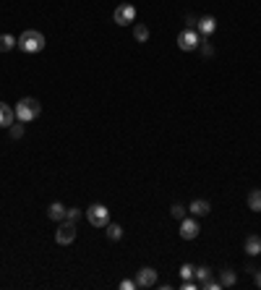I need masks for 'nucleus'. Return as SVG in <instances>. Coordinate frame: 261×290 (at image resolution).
I'll return each mask as SVG.
<instances>
[{"instance_id":"1","label":"nucleus","mask_w":261,"mask_h":290,"mask_svg":"<svg viewBox=\"0 0 261 290\" xmlns=\"http://www.w3.org/2000/svg\"><path fill=\"white\" fill-rule=\"evenodd\" d=\"M44 44H47V39H44V34L37 32V29H26V32L19 37V47H21L24 53H29V55L42 53Z\"/></svg>"},{"instance_id":"2","label":"nucleus","mask_w":261,"mask_h":290,"mask_svg":"<svg viewBox=\"0 0 261 290\" xmlns=\"http://www.w3.org/2000/svg\"><path fill=\"white\" fill-rule=\"evenodd\" d=\"M16 118L21 120V123H32L34 118H39V113H42V105L34 100V97H24V100H19L16 102Z\"/></svg>"},{"instance_id":"3","label":"nucleus","mask_w":261,"mask_h":290,"mask_svg":"<svg viewBox=\"0 0 261 290\" xmlns=\"http://www.w3.org/2000/svg\"><path fill=\"white\" fill-rule=\"evenodd\" d=\"M86 220L94 227H107V222H110V209H107L105 204H91L86 209Z\"/></svg>"},{"instance_id":"4","label":"nucleus","mask_w":261,"mask_h":290,"mask_svg":"<svg viewBox=\"0 0 261 290\" xmlns=\"http://www.w3.org/2000/svg\"><path fill=\"white\" fill-rule=\"evenodd\" d=\"M198 44H201V34H198L196 29H183V32L178 34V47H180L183 53L198 50Z\"/></svg>"},{"instance_id":"5","label":"nucleus","mask_w":261,"mask_h":290,"mask_svg":"<svg viewBox=\"0 0 261 290\" xmlns=\"http://www.w3.org/2000/svg\"><path fill=\"white\" fill-rule=\"evenodd\" d=\"M133 19H136V8H133L131 3H120V6L115 8V13H113V21H115L118 26H131Z\"/></svg>"},{"instance_id":"6","label":"nucleus","mask_w":261,"mask_h":290,"mask_svg":"<svg viewBox=\"0 0 261 290\" xmlns=\"http://www.w3.org/2000/svg\"><path fill=\"white\" fill-rule=\"evenodd\" d=\"M55 240L60 243V246H68V243H73V240H76V222L63 220V225H60L58 233H55Z\"/></svg>"},{"instance_id":"7","label":"nucleus","mask_w":261,"mask_h":290,"mask_svg":"<svg viewBox=\"0 0 261 290\" xmlns=\"http://www.w3.org/2000/svg\"><path fill=\"white\" fill-rule=\"evenodd\" d=\"M136 285H139V287H154L157 285V269L141 267L139 272H136Z\"/></svg>"},{"instance_id":"8","label":"nucleus","mask_w":261,"mask_h":290,"mask_svg":"<svg viewBox=\"0 0 261 290\" xmlns=\"http://www.w3.org/2000/svg\"><path fill=\"white\" fill-rule=\"evenodd\" d=\"M198 233H201V227H198V222L193 217H183L180 220V238L183 240H193Z\"/></svg>"},{"instance_id":"9","label":"nucleus","mask_w":261,"mask_h":290,"mask_svg":"<svg viewBox=\"0 0 261 290\" xmlns=\"http://www.w3.org/2000/svg\"><path fill=\"white\" fill-rule=\"evenodd\" d=\"M196 29H198V34L206 39L209 34H214V29H217V21H214V16H201V19H198V24H196Z\"/></svg>"},{"instance_id":"10","label":"nucleus","mask_w":261,"mask_h":290,"mask_svg":"<svg viewBox=\"0 0 261 290\" xmlns=\"http://www.w3.org/2000/svg\"><path fill=\"white\" fill-rule=\"evenodd\" d=\"M13 118H16V110L8 108L6 102H0V128H8L13 126Z\"/></svg>"},{"instance_id":"11","label":"nucleus","mask_w":261,"mask_h":290,"mask_svg":"<svg viewBox=\"0 0 261 290\" xmlns=\"http://www.w3.org/2000/svg\"><path fill=\"white\" fill-rule=\"evenodd\" d=\"M66 204H60V202H53L50 207H47V217L50 220H55V222H63L66 220Z\"/></svg>"},{"instance_id":"12","label":"nucleus","mask_w":261,"mask_h":290,"mask_svg":"<svg viewBox=\"0 0 261 290\" xmlns=\"http://www.w3.org/2000/svg\"><path fill=\"white\" fill-rule=\"evenodd\" d=\"M188 209H191V215H193V217H206V215H209V209H212V204H209L206 199H196Z\"/></svg>"},{"instance_id":"13","label":"nucleus","mask_w":261,"mask_h":290,"mask_svg":"<svg viewBox=\"0 0 261 290\" xmlns=\"http://www.w3.org/2000/svg\"><path fill=\"white\" fill-rule=\"evenodd\" d=\"M245 254H248V256H258L261 254V238L258 235H248V238H245Z\"/></svg>"},{"instance_id":"14","label":"nucleus","mask_w":261,"mask_h":290,"mask_svg":"<svg viewBox=\"0 0 261 290\" xmlns=\"http://www.w3.org/2000/svg\"><path fill=\"white\" fill-rule=\"evenodd\" d=\"M235 282H238V274H235L233 269H222V272H220V285H222V287H233Z\"/></svg>"},{"instance_id":"15","label":"nucleus","mask_w":261,"mask_h":290,"mask_svg":"<svg viewBox=\"0 0 261 290\" xmlns=\"http://www.w3.org/2000/svg\"><path fill=\"white\" fill-rule=\"evenodd\" d=\"M133 39L136 42H149V26L146 24H133Z\"/></svg>"},{"instance_id":"16","label":"nucleus","mask_w":261,"mask_h":290,"mask_svg":"<svg viewBox=\"0 0 261 290\" xmlns=\"http://www.w3.org/2000/svg\"><path fill=\"white\" fill-rule=\"evenodd\" d=\"M19 44V39L16 37H11V34H0V53H8V50H13Z\"/></svg>"},{"instance_id":"17","label":"nucleus","mask_w":261,"mask_h":290,"mask_svg":"<svg viewBox=\"0 0 261 290\" xmlns=\"http://www.w3.org/2000/svg\"><path fill=\"white\" fill-rule=\"evenodd\" d=\"M248 209L261 212V188H253V191L248 194Z\"/></svg>"},{"instance_id":"18","label":"nucleus","mask_w":261,"mask_h":290,"mask_svg":"<svg viewBox=\"0 0 261 290\" xmlns=\"http://www.w3.org/2000/svg\"><path fill=\"white\" fill-rule=\"evenodd\" d=\"M107 238H110V240H120L123 238V227L115 225V222H107Z\"/></svg>"},{"instance_id":"19","label":"nucleus","mask_w":261,"mask_h":290,"mask_svg":"<svg viewBox=\"0 0 261 290\" xmlns=\"http://www.w3.org/2000/svg\"><path fill=\"white\" fill-rule=\"evenodd\" d=\"M24 126H26V123H21V120H19V123H13V126H8L11 139H21V136H24Z\"/></svg>"},{"instance_id":"20","label":"nucleus","mask_w":261,"mask_h":290,"mask_svg":"<svg viewBox=\"0 0 261 290\" xmlns=\"http://www.w3.org/2000/svg\"><path fill=\"white\" fill-rule=\"evenodd\" d=\"M193 277H196L198 282H201V280H206V277H212V269L201 264V267H196V269H193Z\"/></svg>"},{"instance_id":"21","label":"nucleus","mask_w":261,"mask_h":290,"mask_svg":"<svg viewBox=\"0 0 261 290\" xmlns=\"http://www.w3.org/2000/svg\"><path fill=\"white\" fill-rule=\"evenodd\" d=\"M198 287H204V290H220L222 285H220L217 280H214V277H206V280H201V282H198Z\"/></svg>"},{"instance_id":"22","label":"nucleus","mask_w":261,"mask_h":290,"mask_svg":"<svg viewBox=\"0 0 261 290\" xmlns=\"http://www.w3.org/2000/svg\"><path fill=\"white\" fill-rule=\"evenodd\" d=\"M170 215H173V220H183V217H186V207H183V204H173L170 207Z\"/></svg>"},{"instance_id":"23","label":"nucleus","mask_w":261,"mask_h":290,"mask_svg":"<svg viewBox=\"0 0 261 290\" xmlns=\"http://www.w3.org/2000/svg\"><path fill=\"white\" fill-rule=\"evenodd\" d=\"M180 277H183V280H193V267H191V264H183V267H180Z\"/></svg>"},{"instance_id":"24","label":"nucleus","mask_w":261,"mask_h":290,"mask_svg":"<svg viewBox=\"0 0 261 290\" xmlns=\"http://www.w3.org/2000/svg\"><path fill=\"white\" fill-rule=\"evenodd\" d=\"M79 217H81V209H76V207H71V209L66 212V220H68V222H76Z\"/></svg>"},{"instance_id":"25","label":"nucleus","mask_w":261,"mask_h":290,"mask_svg":"<svg viewBox=\"0 0 261 290\" xmlns=\"http://www.w3.org/2000/svg\"><path fill=\"white\" fill-rule=\"evenodd\" d=\"M198 50H201V55H206V58H209V55H214V47H212V44H209L206 39H201V44H198Z\"/></svg>"},{"instance_id":"26","label":"nucleus","mask_w":261,"mask_h":290,"mask_svg":"<svg viewBox=\"0 0 261 290\" xmlns=\"http://www.w3.org/2000/svg\"><path fill=\"white\" fill-rule=\"evenodd\" d=\"M133 287H139V285H136V280H123L120 282V290H133Z\"/></svg>"},{"instance_id":"27","label":"nucleus","mask_w":261,"mask_h":290,"mask_svg":"<svg viewBox=\"0 0 261 290\" xmlns=\"http://www.w3.org/2000/svg\"><path fill=\"white\" fill-rule=\"evenodd\" d=\"M180 287H183V290H196L198 285H196L193 280H183V285H180Z\"/></svg>"},{"instance_id":"28","label":"nucleus","mask_w":261,"mask_h":290,"mask_svg":"<svg viewBox=\"0 0 261 290\" xmlns=\"http://www.w3.org/2000/svg\"><path fill=\"white\" fill-rule=\"evenodd\" d=\"M253 282L256 287H261V269H253Z\"/></svg>"}]
</instances>
